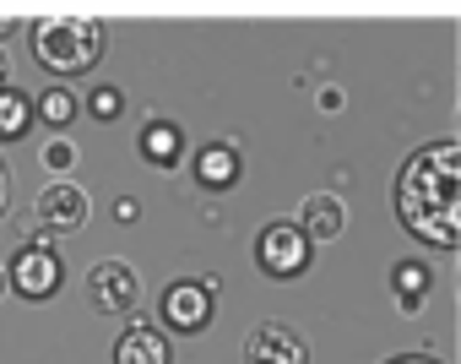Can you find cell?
<instances>
[{"mask_svg":"<svg viewBox=\"0 0 461 364\" xmlns=\"http://www.w3.org/2000/svg\"><path fill=\"white\" fill-rule=\"evenodd\" d=\"M396 218L429 250L461 245V147L456 136L423 141L396 168Z\"/></svg>","mask_w":461,"mask_h":364,"instance_id":"obj_1","label":"cell"},{"mask_svg":"<svg viewBox=\"0 0 461 364\" xmlns=\"http://www.w3.org/2000/svg\"><path fill=\"white\" fill-rule=\"evenodd\" d=\"M109 39H104V23L98 17H82V12H50L33 23V60L71 82V77H87L98 60H104Z\"/></svg>","mask_w":461,"mask_h":364,"instance_id":"obj_2","label":"cell"},{"mask_svg":"<svg viewBox=\"0 0 461 364\" xmlns=\"http://www.w3.org/2000/svg\"><path fill=\"white\" fill-rule=\"evenodd\" d=\"M310 261H315V245H310L288 218H283V223H267V229L256 234V267H261L267 278L294 283V278L310 272Z\"/></svg>","mask_w":461,"mask_h":364,"instance_id":"obj_3","label":"cell"},{"mask_svg":"<svg viewBox=\"0 0 461 364\" xmlns=\"http://www.w3.org/2000/svg\"><path fill=\"white\" fill-rule=\"evenodd\" d=\"M60 283H66V261L55 256V245H23V250L12 256V267H6V288H17V294L33 299V305L55 299Z\"/></svg>","mask_w":461,"mask_h":364,"instance_id":"obj_4","label":"cell"},{"mask_svg":"<svg viewBox=\"0 0 461 364\" xmlns=\"http://www.w3.org/2000/svg\"><path fill=\"white\" fill-rule=\"evenodd\" d=\"M87 299H93V310H104V315L136 310V299H141L136 267H131V261H98V267L87 272Z\"/></svg>","mask_w":461,"mask_h":364,"instance_id":"obj_5","label":"cell"},{"mask_svg":"<svg viewBox=\"0 0 461 364\" xmlns=\"http://www.w3.org/2000/svg\"><path fill=\"white\" fill-rule=\"evenodd\" d=\"M212 288L217 283H168V294H163V326L168 332H179V337H195V332H206L212 326Z\"/></svg>","mask_w":461,"mask_h":364,"instance_id":"obj_6","label":"cell"},{"mask_svg":"<svg viewBox=\"0 0 461 364\" xmlns=\"http://www.w3.org/2000/svg\"><path fill=\"white\" fill-rule=\"evenodd\" d=\"M33 218H39V229H50V234H77V229L87 223V191L77 186V179H55V186L39 191Z\"/></svg>","mask_w":461,"mask_h":364,"instance_id":"obj_7","label":"cell"},{"mask_svg":"<svg viewBox=\"0 0 461 364\" xmlns=\"http://www.w3.org/2000/svg\"><path fill=\"white\" fill-rule=\"evenodd\" d=\"M245 364H310V342L288 321H261L245 337Z\"/></svg>","mask_w":461,"mask_h":364,"instance_id":"obj_8","label":"cell"},{"mask_svg":"<svg viewBox=\"0 0 461 364\" xmlns=\"http://www.w3.org/2000/svg\"><path fill=\"white\" fill-rule=\"evenodd\" d=\"M114 364H174V342L158 321H131L114 337Z\"/></svg>","mask_w":461,"mask_h":364,"instance_id":"obj_9","label":"cell"},{"mask_svg":"<svg viewBox=\"0 0 461 364\" xmlns=\"http://www.w3.org/2000/svg\"><path fill=\"white\" fill-rule=\"evenodd\" d=\"M240 174H245V158H240L234 141H206L195 152V186L201 191H234Z\"/></svg>","mask_w":461,"mask_h":364,"instance_id":"obj_10","label":"cell"},{"mask_svg":"<svg viewBox=\"0 0 461 364\" xmlns=\"http://www.w3.org/2000/svg\"><path fill=\"white\" fill-rule=\"evenodd\" d=\"M342 223H348V213H342V202H337V196H310V202L299 207V218H294V229H299L310 245L337 240V234H342Z\"/></svg>","mask_w":461,"mask_h":364,"instance_id":"obj_11","label":"cell"},{"mask_svg":"<svg viewBox=\"0 0 461 364\" xmlns=\"http://www.w3.org/2000/svg\"><path fill=\"white\" fill-rule=\"evenodd\" d=\"M136 147H141V158L147 163H158V168H174L179 158H185V131L174 125V120H147L141 125V136H136Z\"/></svg>","mask_w":461,"mask_h":364,"instance_id":"obj_12","label":"cell"},{"mask_svg":"<svg viewBox=\"0 0 461 364\" xmlns=\"http://www.w3.org/2000/svg\"><path fill=\"white\" fill-rule=\"evenodd\" d=\"M391 288H396L402 315H418V310H423V299H429V288H434V267L407 256V261H396V267H391Z\"/></svg>","mask_w":461,"mask_h":364,"instance_id":"obj_13","label":"cell"},{"mask_svg":"<svg viewBox=\"0 0 461 364\" xmlns=\"http://www.w3.org/2000/svg\"><path fill=\"white\" fill-rule=\"evenodd\" d=\"M33 131V98L23 87H0V141H23Z\"/></svg>","mask_w":461,"mask_h":364,"instance_id":"obj_14","label":"cell"},{"mask_svg":"<svg viewBox=\"0 0 461 364\" xmlns=\"http://www.w3.org/2000/svg\"><path fill=\"white\" fill-rule=\"evenodd\" d=\"M77 109H82V104H77V93H71V87H60V82H55V87H44V93L33 98V120H44V125H71V120H77Z\"/></svg>","mask_w":461,"mask_h":364,"instance_id":"obj_15","label":"cell"},{"mask_svg":"<svg viewBox=\"0 0 461 364\" xmlns=\"http://www.w3.org/2000/svg\"><path fill=\"white\" fill-rule=\"evenodd\" d=\"M77 158H82V152H77L71 136H50V141H44V168H60V174H66V168H77Z\"/></svg>","mask_w":461,"mask_h":364,"instance_id":"obj_16","label":"cell"},{"mask_svg":"<svg viewBox=\"0 0 461 364\" xmlns=\"http://www.w3.org/2000/svg\"><path fill=\"white\" fill-rule=\"evenodd\" d=\"M87 109H93L98 120H114V114L125 109V93H120V87H93V98H87Z\"/></svg>","mask_w":461,"mask_h":364,"instance_id":"obj_17","label":"cell"},{"mask_svg":"<svg viewBox=\"0 0 461 364\" xmlns=\"http://www.w3.org/2000/svg\"><path fill=\"white\" fill-rule=\"evenodd\" d=\"M385 364H439L434 353H396V359H385Z\"/></svg>","mask_w":461,"mask_h":364,"instance_id":"obj_18","label":"cell"},{"mask_svg":"<svg viewBox=\"0 0 461 364\" xmlns=\"http://www.w3.org/2000/svg\"><path fill=\"white\" fill-rule=\"evenodd\" d=\"M0 213H6V163H0Z\"/></svg>","mask_w":461,"mask_h":364,"instance_id":"obj_19","label":"cell"},{"mask_svg":"<svg viewBox=\"0 0 461 364\" xmlns=\"http://www.w3.org/2000/svg\"><path fill=\"white\" fill-rule=\"evenodd\" d=\"M6 33H17V17H0V39H6Z\"/></svg>","mask_w":461,"mask_h":364,"instance_id":"obj_20","label":"cell"},{"mask_svg":"<svg viewBox=\"0 0 461 364\" xmlns=\"http://www.w3.org/2000/svg\"><path fill=\"white\" fill-rule=\"evenodd\" d=\"M6 77H12V66H6V50H0V87H6Z\"/></svg>","mask_w":461,"mask_h":364,"instance_id":"obj_21","label":"cell"},{"mask_svg":"<svg viewBox=\"0 0 461 364\" xmlns=\"http://www.w3.org/2000/svg\"><path fill=\"white\" fill-rule=\"evenodd\" d=\"M0 294H6V272H0Z\"/></svg>","mask_w":461,"mask_h":364,"instance_id":"obj_22","label":"cell"}]
</instances>
